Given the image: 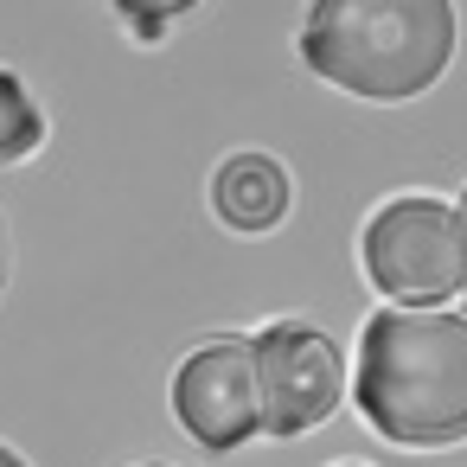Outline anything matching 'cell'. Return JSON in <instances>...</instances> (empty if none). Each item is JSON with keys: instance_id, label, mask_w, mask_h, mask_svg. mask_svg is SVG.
Wrapping results in <instances>:
<instances>
[{"instance_id": "1", "label": "cell", "mask_w": 467, "mask_h": 467, "mask_svg": "<svg viewBox=\"0 0 467 467\" xmlns=\"http://www.w3.org/2000/svg\"><path fill=\"white\" fill-rule=\"evenodd\" d=\"M358 422L410 454L467 441V314L461 307H378L352 346Z\"/></svg>"}, {"instance_id": "2", "label": "cell", "mask_w": 467, "mask_h": 467, "mask_svg": "<svg viewBox=\"0 0 467 467\" xmlns=\"http://www.w3.org/2000/svg\"><path fill=\"white\" fill-rule=\"evenodd\" d=\"M461 52L454 0H307L295 26V58L327 90L397 109L429 97Z\"/></svg>"}, {"instance_id": "3", "label": "cell", "mask_w": 467, "mask_h": 467, "mask_svg": "<svg viewBox=\"0 0 467 467\" xmlns=\"http://www.w3.org/2000/svg\"><path fill=\"white\" fill-rule=\"evenodd\" d=\"M358 269L384 307H454L467 295V250L454 199L390 192L358 231Z\"/></svg>"}, {"instance_id": "4", "label": "cell", "mask_w": 467, "mask_h": 467, "mask_svg": "<svg viewBox=\"0 0 467 467\" xmlns=\"http://www.w3.org/2000/svg\"><path fill=\"white\" fill-rule=\"evenodd\" d=\"M256 365V416L269 441H301L327 429L352 390V365L314 320H263L250 333Z\"/></svg>"}, {"instance_id": "5", "label": "cell", "mask_w": 467, "mask_h": 467, "mask_svg": "<svg viewBox=\"0 0 467 467\" xmlns=\"http://www.w3.org/2000/svg\"><path fill=\"white\" fill-rule=\"evenodd\" d=\"M167 403H173V422L186 429L192 448H205V454H237V448H250V441L263 435L250 333H212V339L186 346V358L173 365Z\"/></svg>"}, {"instance_id": "6", "label": "cell", "mask_w": 467, "mask_h": 467, "mask_svg": "<svg viewBox=\"0 0 467 467\" xmlns=\"http://www.w3.org/2000/svg\"><path fill=\"white\" fill-rule=\"evenodd\" d=\"M212 218L231 231V237H269L288 224L295 212V173L269 154V148H231L218 167H212Z\"/></svg>"}, {"instance_id": "7", "label": "cell", "mask_w": 467, "mask_h": 467, "mask_svg": "<svg viewBox=\"0 0 467 467\" xmlns=\"http://www.w3.org/2000/svg\"><path fill=\"white\" fill-rule=\"evenodd\" d=\"M46 141H52L46 103L33 97V84H26L20 71L0 65V173H7V167H26L33 154H46Z\"/></svg>"}, {"instance_id": "8", "label": "cell", "mask_w": 467, "mask_h": 467, "mask_svg": "<svg viewBox=\"0 0 467 467\" xmlns=\"http://www.w3.org/2000/svg\"><path fill=\"white\" fill-rule=\"evenodd\" d=\"M199 7H205V0H109V14L122 20V33L135 46H167V33L186 14H199Z\"/></svg>"}, {"instance_id": "9", "label": "cell", "mask_w": 467, "mask_h": 467, "mask_svg": "<svg viewBox=\"0 0 467 467\" xmlns=\"http://www.w3.org/2000/svg\"><path fill=\"white\" fill-rule=\"evenodd\" d=\"M454 218H461V250H467V180H461V192H454Z\"/></svg>"}, {"instance_id": "10", "label": "cell", "mask_w": 467, "mask_h": 467, "mask_svg": "<svg viewBox=\"0 0 467 467\" xmlns=\"http://www.w3.org/2000/svg\"><path fill=\"white\" fill-rule=\"evenodd\" d=\"M0 467H33V461H26V454H20L14 441H0Z\"/></svg>"}, {"instance_id": "11", "label": "cell", "mask_w": 467, "mask_h": 467, "mask_svg": "<svg viewBox=\"0 0 467 467\" xmlns=\"http://www.w3.org/2000/svg\"><path fill=\"white\" fill-rule=\"evenodd\" d=\"M129 467H173V461H129Z\"/></svg>"}, {"instance_id": "12", "label": "cell", "mask_w": 467, "mask_h": 467, "mask_svg": "<svg viewBox=\"0 0 467 467\" xmlns=\"http://www.w3.org/2000/svg\"><path fill=\"white\" fill-rule=\"evenodd\" d=\"M333 467H371V461H333Z\"/></svg>"}, {"instance_id": "13", "label": "cell", "mask_w": 467, "mask_h": 467, "mask_svg": "<svg viewBox=\"0 0 467 467\" xmlns=\"http://www.w3.org/2000/svg\"><path fill=\"white\" fill-rule=\"evenodd\" d=\"M461 314H467V295H461Z\"/></svg>"}, {"instance_id": "14", "label": "cell", "mask_w": 467, "mask_h": 467, "mask_svg": "<svg viewBox=\"0 0 467 467\" xmlns=\"http://www.w3.org/2000/svg\"><path fill=\"white\" fill-rule=\"evenodd\" d=\"M0 263H7V250H0Z\"/></svg>"}]
</instances>
